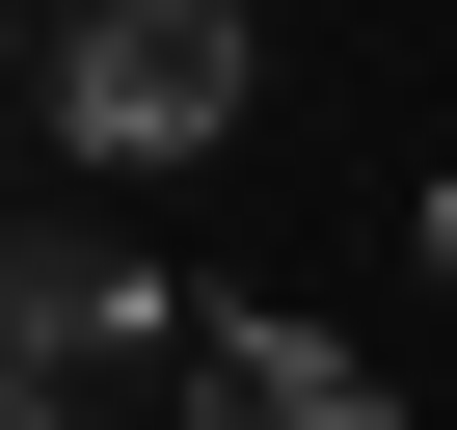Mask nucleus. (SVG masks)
<instances>
[{"instance_id":"nucleus-4","label":"nucleus","mask_w":457,"mask_h":430,"mask_svg":"<svg viewBox=\"0 0 457 430\" xmlns=\"http://www.w3.org/2000/svg\"><path fill=\"white\" fill-rule=\"evenodd\" d=\"M430 269H457V188H430Z\"/></svg>"},{"instance_id":"nucleus-3","label":"nucleus","mask_w":457,"mask_h":430,"mask_svg":"<svg viewBox=\"0 0 457 430\" xmlns=\"http://www.w3.org/2000/svg\"><path fill=\"white\" fill-rule=\"evenodd\" d=\"M188 430H403L323 323H188Z\"/></svg>"},{"instance_id":"nucleus-1","label":"nucleus","mask_w":457,"mask_h":430,"mask_svg":"<svg viewBox=\"0 0 457 430\" xmlns=\"http://www.w3.org/2000/svg\"><path fill=\"white\" fill-rule=\"evenodd\" d=\"M243 81H270L243 0H81V28H54V135H81V161H188V135H243Z\"/></svg>"},{"instance_id":"nucleus-2","label":"nucleus","mask_w":457,"mask_h":430,"mask_svg":"<svg viewBox=\"0 0 457 430\" xmlns=\"http://www.w3.org/2000/svg\"><path fill=\"white\" fill-rule=\"evenodd\" d=\"M135 350H162V296H135L108 215H0V430H81Z\"/></svg>"}]
</instances>
